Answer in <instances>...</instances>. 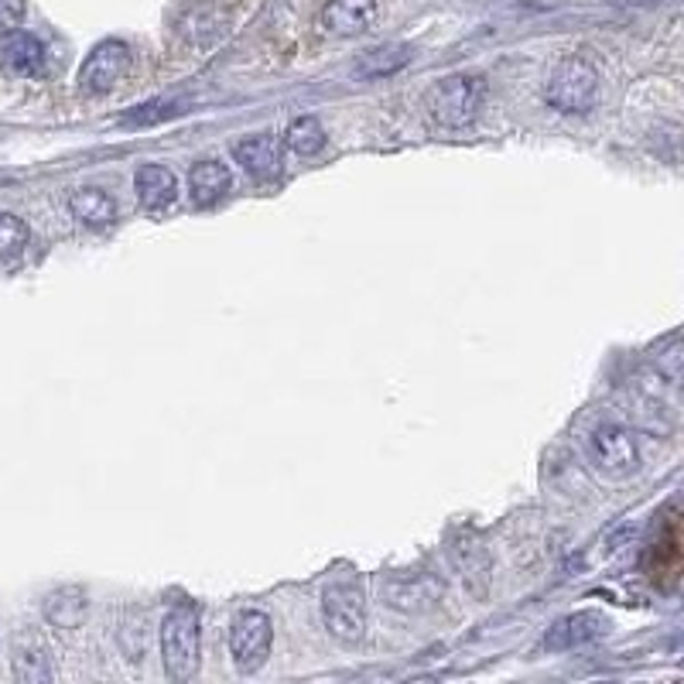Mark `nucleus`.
<instances>
[{
    "mask_svg": "<svg viewBox=\"0 0 684 684\" xmlns=\"http://www.w3.org/2000/svg\"><path fill=\"white\" fill-rule=\"evenodd\" d=\"M482 100H487V83L482 75H449L428 93V116L438 127L446 131H462L482 110Z\"/></svg>",
    "mask_w": 684,
    "mask_h": 684,
    "instance_id": "nucleus-1",
    "label": "nucleus"
},
{
    "mask_svg": "<svg viewBox=\"0 0 684 684\" xmlns=\"http://www.w3.org/2000/svg\"><path fill=\"white\" fill-rule=\"evenodd\" d=\"M198 651H203V633H198L195 606H175L161 623V664L169 677L188 681L198 671Z\"/></svg>",
    "mask_w": 684,
    "mask_h": 684,
    "instance_id": "nucleus-2",
    "label": "nucleus"
},
{
    "mask_svg": "<svg viewBox=\"0 0 684 684\" xmlns=\"http://www.w3.org/2000/svg\"><path fill=\"white\" fill-rule=\"evenodd\" d=\"M321 620L333 640H339L343 647H356L367 636V595L356 582H333L321 592Z\"/></svg>",
    "mask_w": 684,
    "mask_h": 684,
    "instance_id": "nucleus-3",
    "label": "nucleus"
},
{
    "mask_svg": "<svg viewBox=\"0 0 684 684\" xmlns=\"http://www.w3.org/2000/svg\"><path fill=\"white\" fill-rule=\"evenodd\" d=\"M589 462L595 466V472L610 476V479H626L640 469V446L636 435L620 425V421H602L589 431L585 441Z\"/></svg>",
    "mask_w": 684,
    "mask_h": 684,
    "instance_id": "nucleus-4",
    "label": "nucleus"
},
{
    "mask_svg": "<svg viewBox=\"0 0 684 684\" xmlns=\"http://www.w3.org/2000/svg\"><path fill=\"white\" fill-rule=\"evenodd\" d=\"M599 96V72L585 59H565L544 83V100L558 113H585Z\"/></svg>",
    "mask_w": 684,
    "mask_h": 684,
    "instance_id": "nucleus-5",
    "label": "nucleus"
},
{
    "mask_svg": "<svg viewBox=\"0 0 684 684\" xmlns=\"http://www.w3.org/2000/svg\"><path fill=\"white\" fill-rule=\"evenodd\" d=\"M270 643H274V626L264 613L247 610V613H239L233 620V626H229V657L244 674H254L267 664Z\"/></svg>",
    "mask_w": 684,
    "mask_h": 684,
    "instance_id": "nucleus-6",
    "label": "nucleus"
},
{
    "mask_svg": "<svg viewBox=\"0 0 684 684\" xmlns=\"http://www.w3.org/2000/svg\"><path fill=\"white\" fill-rule=\"evenodd\" d=\"M127 69H131V49L124 42H100L86 55V62L79 65L75 83L86 96H103L124 79Z\"/></svg>",
    "mask_w": 684,
    "mask_h": 684,
    "instance_id": "nucleus-7",
    "label": "nucleus"
},
{
    "mask_svg": "<svg viewBox=\"0 0 684 684\" xmlns=\"http://www.w3.org/2000/svg\"><path fill=\"white\" fill-rule=\"evenodd\" d=\"M377 21V0H329L318 14V28L333 38H356Z\"/></svg>",
    "mask_w": 684,
    "mask_h": 684,
    "instance_id": "nucleus-8",
    "label": "nucleus"
},
{
    "mask_svg": "<svg viewBox=\"0 0 684 684\" xmlns=\"http://www.w3.org/2000/svg\"><path fill=\"white\" fill-rule=\"evenodd\" d=\"M0 69L18 79H38L45 72V49L28 31L0 34Z\"/></svg>",
    "mask_w": 684,
    "mask_h": 684,
    "instance_id": "nucleus-9",
    "label": "nucleus"
},
{
    "mask_svg": "<svg viewBox=\"0 0 684 684\" xmlns=\"http://www.w3.org/2000/svg\"><path fill=\"white\" fill-rule=\"evenodd\" d=\"M610 633V620L599 613H572L565 620H558L548 636L544 647L548 651H575V647H589V643L602 640Z\"/></svg>",
    "mask_w": 684,
    "mask_h": 684,
    "instance_id": "nucleus-10",
    "label": "nucleus"
},
{
    "mask_svg": "<svg viewBox=\"0 0 684 684\" xmlns=\"http://www.w3.org/2000/svg\"><path fill=\"white\" fill-rule=\"evenodd\" d=\"M233 157L236 165L244 169L251 178L264 182L274 178L280 172V147L270 134H251V137H239L233 144Z\"/></svg>",
    "mask_w": 684,
    "mask_h": 684,
    "instance_id": "nucleus-11",
    "label": "nucleus"
},
{
    "mask_svg": "<svg viewBox=\"0 0 684 684\" xmlns=\"http://www.w3.org/2000/svg\"><path fill=\"white\" fill-rule=\"evenodd\" d=\"M134 192L144 210H165L178 195V178L165 165H141L134 175Z\"/></svg>",
    "mask_w": 684,
    "mask_h": 684,
    "instance_id": "nucleus-12",
    "label": "nucleus"
},
{
    "mask_svg": "<svg viewBox=\"0 0 684 684\" xmlns=\"http://www.w3.org/2000/svg\"><path fill=\"white\" fill-rule=\"evenodd\" d=\"M69 213L79 226H86V229H103L116 220V203H113V195L90 185V188H75L69 195Z\"/></svg>",
    "mask_w": 684,
    "mask_h": 684,
    "instance_id": "nucleus-13",
    "label": "nucleus"
},
{
    "mask_svg": "<svg viewBox=\"0 0 684 684\" xmlns=\"http://www.w3.org/2000/svg\"><path fill=\"white\" fill-rule=\"evenodd\" d=\"M233 185V175L229 169L223 165V161H198V165L188 172V198L192 206H213L220 203V198L229 192Z\"/></svg>",
    "mask_w": 684,
    "mask_h": 684,
    "instance_id": "nucleus-14",
    "label": "nucleus"
},
{
    "mask_svg": "<svg viewBox=\"0 0 684 684\" xmlns=\"http://www.w3.org/2000/svg\"><path fill=\"white\" fill-rule=\"evenodd\" d=\"M42 610H45V620L59 630H75L79 623L86 620V610H90V599L86 592L79 589V585H62L55 592L45 595L42 602Z\"/></svg>",
    "mask_w": 684,
    "mask_h": 684,
    "instance_id": "nucleus-15",
    "label": "nucleus"
},
{
    "mask_svg": "<svg viewBox=\"0 0 684 684\" xmlns=\"http://www.w3.org/2000/svg\"><path fill=\"white\" fill-rule=\"evenodd\" d=\"M411 49L408 45H380V49H370L356 59L353 65V75L356 79H367V83H374V79H384V75H394L400 72L408 62H411Z\"/></svg>",
    "mask_w": 684,
    "mask_h": 684,
    "instance_id": "nucleus-16",
    "label": "nucleus"
},
{
    "mask_svg": "<svg viewBox=\"0 0 684 684\" xmlns=\"http://www.w3.org/2000/svg\"><path fill=\"white\" fill-rule=\"evenodd\" d=\"M438 595H441V585H435L431 579H415V582L397 579L384 585V599L394 610H428Z\"/></svg>",
    "mask_w": 684,
    "mask_h": 684,
    "instance_id": "nucleus-17",
    "label": "nucleus"
},
{
    "mask_svg": "<svg viewBox=\"0 0 684 684\" xmlns=\"http://www.w3.org/2000/svg\"><path fill=\"white\" fill-rule=\"evenodd\" d=\"M285 144L298 157H312V154H318L321 147H326V131H321V124H318L315 116H298V120H292V127L285 134Z\"/></svg>",
    "mask_w": 684,
    "mask_h": 684,
    "instance_id": "nucleus-18",
    "label": "nucleus"
},
{
    "mask_svg": "<svg viewBox=\"0 0 684 684\" xmlns=\"http://www.w3.org/2000/svg\"><path fill=\"white\" fill-rule=\"evenodd\" d=\"M31 239V229L14 213H0V261L18 257Z\"/></svg>",
    "mask_w": 684,
    "mask_h": 684,
    "instance_id": "nucleus-19",
    "label": "nucleus"
},
{
    "mask_svg": "<svg viewBox=\"0 0 684 684\" xmlns=\"http://www.w3.org/2000/svg\"><path fill=\"white\" fill-rule=\"evenodd\" d=\"M182 113V103L175 100H154L144 106H134L131 113H124V124L127 127H147V124H161V120H172Z\"/></svg>",
    "mask_w": 684,
    "mask_h": 684,
    "instance_id": "nucleus-20",
    "label": "nucleus"
},
{
    "mask_svg": "<svg viewBox=\"0 0 684 684\" xmlns=\"http://www.w3.org/2000/svg\"><path fill=\"white\" fill-rule=\"evenodd\" d=\"M14 674L18 681H52V664L45 657V651L38 647H21L18 657H14Z\"/></svg>",
    "mask_w": 684,
    "mask_h": 684,
    "instance_id": "nucleus-21",
    "label": "nucleus"
},
{
    "mask_svg": "<svg viewBox=\"0 0 684 684\" xmlns=\"http://www.w3.org/2000/svg\"><path fill=\"white\" fill-rule=\"evenodd\" d=\"M120 636H131V640H134V647H131V657H127V661H141L144 651H147V623H144V616H134L131 623L120 626L116 640H120Z\"/></svg>",
    "mask_w": 684,
    "mask_h": 684,
    "instance_id": "nucleus-22",
    "label": "nucleus"
},
{
    "mask_svg": "<svg viewBox=\"0 0 684 684\" xmlns=\"http://www.w3.org/2000/svg\"><path fill=\"white\" fill-rule=\"evenodd\" d=\"M24 0H0V34L18 31L24 21Z\"/></svg>",
    "mask_w": 684,
    "mask_h": 684,
    "instance_id": "nucleus-23",
    "label": "nucleus"
}]
</instances>
